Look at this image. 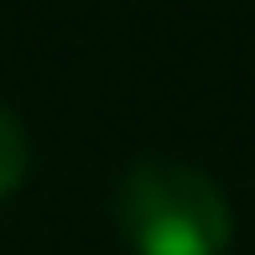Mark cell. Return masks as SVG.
<instances>
[{"label": "cell", "mask_w": 255, "mask_h": 255, "mask_svg": "<svg viewBox=\"0 0 255 255\" xmlns=\"http://www.w3.org/2000/svg\"><path fill=\"white\" fill-rule=\"evenodd\" d=\"M115 219L130 255H224L235 235L224 188L172 156H146L125 172Z\"/></svg>", "instance_id": "cell-1"}, {"label": "cell", "mask_w": 255, "mask_h": 255, "mask_svg": "<svg viewBox=\"0 0 255 255\" xmlns=\"http://www.w3.org/2000/svg\"><path fill=\"white\" fill-rule=\"evenodd\" d=\"M31 167V146H26V125L16 120V115L0 104V198H10V193L21 188V177H26Z\"/></svg>", "instance_id": "cell-2"}]
</instances>
